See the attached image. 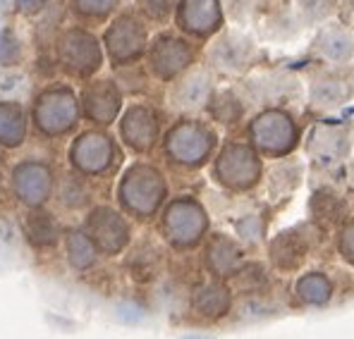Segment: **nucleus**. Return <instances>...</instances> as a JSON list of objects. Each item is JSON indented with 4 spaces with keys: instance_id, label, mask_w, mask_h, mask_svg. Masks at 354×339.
Instances as JSON below:
<instances>
[{
    "instance_id": "obj_2",
    "label": "nucleus",
    "mask_w": 354,
    "mask_h": 339,
    "mask_svg": "<svg viewBox=\"0 0 354 339\" xmlns=\"http://www.w3.org/2000/svg\"><path fill=\"white\" fill-rule=\"evenodd\" d=\"M321 53L333 62H347L352 55V39L342 29H328L319 41Z\"/></svg>"
},
{
    "instance_id": "obj_1",
    "label": "nucleus",
    "mask_w": 354,
    "mask_h": 339,
    "mask_svg": "<svg viewBox=\"0 0 354 339\" xmlns=\"http://www.w3.org/2000/svg\"><path fill=\"white\" fill-rule=\"evenodd\" d=\"M254 53V46L252 41L242 39V36L232 34V36H225V39L218 43L216 53H213V57H216L218 67H223V70H242L244 65L249 62V57H252Z\"/></svg>"
},
{
    "instance_id": "obj_4",
    "label": "nucleus",
    "mask_w": 354,
    "mask_h": 339,
    "mask_svg": "<svg viewBox=\"0 0 354 339\" xmlns=\"http://www.w3.org/2000/svg\"><path fill=\"white\" fill-rule=\"evenodd\" d=\"M340 81H319L314 86V101L319 106H337V101H342V88L337 86Z\"/></svg>"
},
{
    "instance_id": "obj_5",
    "label": "nucleus",
    "mask_w": 354,
    "mask_h": 339,
    "mask_svg": "<svg viewBox=\"0 0 354 339\" xmlns=\"http://www.w3.org/2000/svg\"><path fill=\"white\" fill-rule=\"evenodd\" d=\"M297 10L301 12L304 22H319V19L326 17L328 3L326 0H297Z\"/></svg>"
},
{
    "instance_id": "obj_6",
    "label": "nucleus",
    "mask_w": 354,
    "mask_h": 339,
    "mask_svg": "<svg viewBox=\"0 0 354 339\" xmlns=\"http://www.w3.org/2000/svg\"><path fill=\"white\" fill-rule=\"evenodd\" d=\"M259 0H230V12L235 14L237 19H244L252 14L254 5H257Z\"/></svg>"
},
{
    "instance_id": "obj_3",
    "label": "nucleus",
    "mask_w": 354,
    "mask_h": 339,
    "mask_svg": "<svg viewBox=\"0 0 354 339\" xmlns=\"http://www.w3.org/2000/svg\"><path fill=\"white\" fill-rule=\"evenodd\" d=\"M206 84L208 81L201 75L189 77L187 81H182L180 93H177V106L180 108H201L206 101Z\"/></svg>"
}]
</instances>
